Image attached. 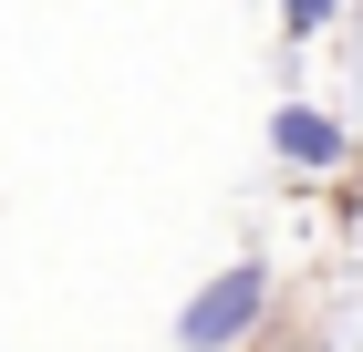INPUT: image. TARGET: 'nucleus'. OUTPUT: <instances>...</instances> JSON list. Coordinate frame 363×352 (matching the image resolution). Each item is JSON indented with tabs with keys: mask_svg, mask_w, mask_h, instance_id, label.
<instances>
[{
	"mask_svg": "<svg viewBox=\"0 0 363 352\" xmlns=\"http://www.w3.org/2000/svg\"><path fill=\"white\" fill-rule=\"evenodd\" d=\"M333 11H342V0H280V31L311 42V31H333Z\"/></svg>",
	"mask_w": 363,
	"mask_h": 352,
	"instance_id": "3",
	"label": "nucleus"
},
{
	"mask_svg": "<svg viewBox=\"0 0 363 352\" xmlns=\"http://www.w3.org/2000/svg\"><path fill=\"white\" fill-rule=\"evenodd\" d=\"M259 311H270V270L239 259V270H218L187 311H177V342H187V352H239V342L259 331Z\"/></svg>",
	"mask_w": 363,
	"mask_h": 352,
	"instance_id": "1",
	"label": "nucleus"
},
{
	"mask_svg": "<svg viewBox=\"0 0 363 352\" xmlns=\"http://www.w3.org/2000/svg\"><path fill=\"white\" fill-rule=\"evenodd\" d=\"M270 145H280V166H311V176H333V166L353 156V135H342L322 104H280L270 114Z\"/></svg>",
	"mask_w": 363,
	"mask_h": 352,
	"instance_id": "2",
	"label": "nucleus"
}]
</instances>
